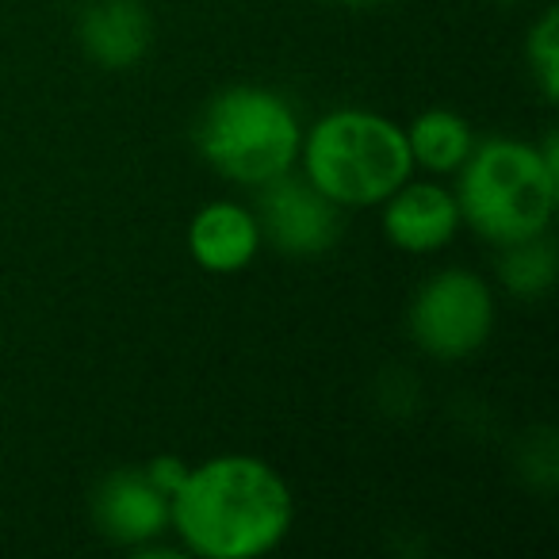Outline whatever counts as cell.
<instances>
[{
	"label": "cell",
	"instance_id": "15",
	"mask_svg": "<svg viewBox=\"0 0 559 559\" xmlns=\"http://www.w3.org/2000/svg\"><path fill=\"white\" fill-rule=\"evenodd\" d=\"M337 4H353L357 9V4H380V0H337Z\"/></svg>",
	"mask_w": 559,
	"mask_h": 559
},
{
	"label": "cell",
	"instance_id": "12",
	"mask_svg": "<svg viewBox=\"0 0 559 559\" xmlns=\"http://www.w3.org/2000/svg\"><path fill=\"white\" fill-rule=\"evenodd\" d=\"M502 261H498V280L502 288L518 299H540L551 292L556 284V246H551L548 234H536V238L513 241V246H502Z\"/></svg>",
	"mask_w": 559,
	"mask_h": 559
},
{
	"label": "cell",
	"instance_id": "11",
	"mask_svg": "<svg viewBox=\"0 0 559 559\" xmlns=\"http://www.w3.org/2000/svg\"><path fill=\"white\" fill-rule=\"evenodd\" d=\"M406 146H411L414 165L429 173H456L464 157L472 154L475 139L464 116L449 108H429L406 131Z\"/></svg>",
	"mask_w": 559,
	"mask_h": 559
},
{
	"label": "cell",
	"instance_id": "8",
	"mask_svg": "<svg viewBox=\"0 0 559 559\" xmlns=\"http://www.w3.org/2000/svg\"><path fill=\"white\" fill-rule=\"evenodd\" d=\"M456 230V195L437 185H411L406 180L383 200V234L403 253H433V249L449 246Z\"/></svg>",
	"mask_w": 559,
	"mask_h": 559
},
{
	"label": "cell",
	"instance_id": "6",
	"mask_svg": "<svg viewBox=\"0 0 559 559\" xmlns=\"http://www.w3.org/2000/svg\"><path fill=\"white\" fill-rule=\"evenodd\" d=\"M261 238L288 257H322L342 238V207L319 192L307 177L280 173L261 185L257 207Z\"/></svg>",
	"mask_w": 559,
	"mask_h": 559
},
{
	"label": "cell",
	"instance_id": "10",
	"mask_svg": "<svg viewBox=\"0 0 559 559\" xmlns=\"http://www.w3.org/2000/svg\"><path fill=\"white\" fill-rule=\"evenodd\" d=\"M150 16L142 0H93L81 12V47L100 70H131L150 50Z\"/></svg>",
	"mask_w": 559,
	"mask_h": 559
},
{
	"label": "cell",
	"instance_id": "7",
	"mask_svg": "<svg viewBox=\"0 0 559 559\" xmlns=\"http://www.w3.org/2000/svg\"><path fill=\"white\" fill-rule=\"evenodd\" d=\"M93 521L108 540L142 548L169 528V495L150 479L146 467H119L96 487Z\"/></svg>",
	"mask_w": 559,
	"mask_h": 559
},
{
	"label": "cell",
	"instance_id": "9",
	"mask_svg": "<svg viewBox=\"0 0 559 559\" xmlns=\"http://www.w3.org/2000/svg\"><path fill=\"white\" fill-rule=\"evenodd\" d=\"M257 249H261V223L253 211L234 200L207 203L188 223V253L203 272H215V276L241 272L246 264H253Z\"/></svg>",
	"mask_w": 559,
	"mask_h": 559
},
{
	"label": "cell",
	"instance_id": "1",
	"mask_svg": "<svg viewBox=\"0 0 559 559\" xmlns=\"http://www.w3.org/2000/svg\"><path fill=\"white\" fill-rule=\"evenodd\" d=\"M296 521V498L284 475L246 452H226L188 467L169 498V525L203 559L269 556Z\"/></svg>",
	"mask_w": 559,
	"mask_h": 559
},
{
	"label": "cell",
	"instance_id": "16",
	"mask_svg": "<svg viewBox=\"0 0 559 559\" xmlns=\"http://www.w3.org/2000/svg\"><path fill=\"white\" fill-rule=\"evenodd\" d=\"M495 4H502V9H513V4H521V0H495Z\"/></svg>",
	"mask_w": 559,
	"mask_h": 559
},
{
	"label": "cell",
	"instance_id": "4",
	"mask_svg": "<svg viewBox=\"0 0 559 559\" xmlns=\"http://www.w3.org/2000/svg\"><path fill=\"white\" fill-rule=\"evenodd\" d=\"M304 127L288 100L261 85H234L211 96L195 127L203 162L234 185H269L292 173Z\"/></svg>",
	"mask_w": 559,
	"mask_h": 559
},
{
	"label": "cell",
	"instance_id": "2",
	"mask_svg": "<svg viewBox=\"0 0 559 559\" xmlns=\"http://www.w3.org/2000/svg\"><path fill=\"white\" fill-rule=\"evenodd\" d=\"M460 223L495 246L548 234L559 195L556 134L533 146L521 139H487L460 165Z\"/></svg>",
	"mask_w": 559,
	"mask_h": 559
},
{
	"label": "cell",
	"instance_id": "3",
	"mask_svg": "<svg viewBox=\"0 0 559 559\" xmlns=\"http://www.w3.org/2000/svg\"><path fill=\"white\" fill-rule=\"evenodd\" d=\"M299 157L304 177L337 207H376L414 173L403 127L365 108L322 116L299 142Z\"/></svg>",
	"mask_w": 559,
	"mask_h": 559
},
{
	"label": "cell",
	"instance_id": "13",
	"mask_svg": "<svg viewBox=\"0 0 559 559\" xmlns=\"http://www.w3.org/2000/svg\"><path fill=\"white\" fill-rule=\"evenodd\" d=\"M525 58L533 81L540 88V96L548 104H556L559 96V16L556 9H544L540 20L528 27V43H525Z\"/></svg>",
	"mask_w": 559,
	"mask_h": 559
},
{
	"label": "cell",
	"instance_id": "14",
	"mask_svg": "<svg viewBox=\"0 0 559 559\" xmlns=\"http://www.w3.org/2000/svg\"><path fill=\"white\" fill-rule=\"evenodd\" d=\"M146 475L157 483V487L165 490V495L173 498V490L185 483V475H188V464L180 456H157V460H150L146 464Z\"/></svg>",
	"mask_w": 559,
	"mask_h": 559
},
{
	"label": "cell",
	"instance_id": "5",
	"mask_svg": "<svg viewBox=\"0 0 559 559\" xmlns=\"http://www.w3.org/2000/svg\"><path fill=\"white\" fill-rule=\"evenodd\" d=\"M495 330V296L467 269L433 272L411 304V334L437 360H464L487 345Z\"/></svg>",
	"mask_w": 559,
	"mask_h": 559
}]
</instances>
